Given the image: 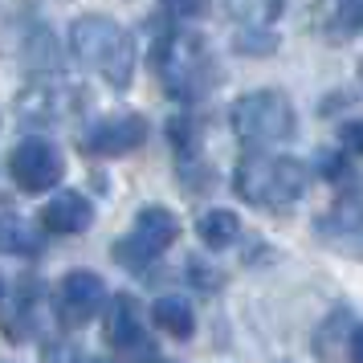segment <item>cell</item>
<instances>
[{"mask_svg":"<svg viewBox=\"0 0 363 363\" xmlns=\"http://www.w3.org/2000/svg\"><path fill=\"white\" fill-rule=\"evenodd\" d=\"M233 131L245 147H278L294 135V106L281 90H249L233 102Z\"/></svg>","mask_w":363,"mask_h":363,"instance_id":"obj_4","label":"cell"},{"mask_svg":"<svg viewBox=\"0 0 363 363\" xmlns=\"http://www.w3.org/2000/svg\"><path fill=\"white\" fill-rule=\"evenodd\" d=\"M90 220H94V204L82 192H57L41 208V229L50 233H86Z\"/></svg>","mask_w":363,"mask_h":363,"instance_id":"obj_9","label":"cell"},{"mask_svg":"<svg viewBox=\"0 0 363 363\" xmlns=\"http://www.w3.org/2000/svg\"><path fill=\"white\" fill-rule=\"evenodd\" d=\"M335 25L343 33L363 29V0H335Z\"/></svg>","mask_w":363,"mask_h":363,"instance_id":"obj_16","label":"cell"},{"mask_svg":"<svg viewBox=\"0 0 363 363\" xmlns=\"http://www.w3.org/2000/svg\"><path fill=\"white\" fill-rule=\"evenodd\" d=\"M339 147H343V155H363V123H343L339 127Z\"/></svg>","mask_w":363,"mask_h":363,"instance_id":"obj_18","label":"cell"},{"mask_svg":"<svg viewBox=\"0 0 363 363\" xmlns=\"http://www.w3.org/2000/svg\"><path fill=\"white\" fill-rule=\"evenodd\" d=\"M45 363H78V347H62V343H45Z\"/></svg>","mask_w":363,"mask_h":363,"instance_id":"obj_20","label":"cell"},{"mask_svg":"<svg viewBox=\"0 0 363 363\" xmlns=\"http://www.w3.org/2000/svg\"><path fill=\"white\" fill-rule=\"evenodd\" d=\"M69 86L66 82H41L33 90H25L21 94V115L33 118V123H45V118H66L74 111V99H66Z\"/></svg>","mask_w":363,"mask_h":363,"instance_id":"obj_10","label":"cell"},{"mask_svg":"<svg viewBox=\"0 0 363 363\" xmlns=\"http://www.w3.org/2000/svg\"><path fill=\"white\" fill-rule=\"evenodd\" d=\"M0 298H4V281H0Z\"/></svg>","mask_w":363,"mask_h":363,"instance_id":"obj_23","label":"cell"},{"mask_svg":"<svg viewBox=\"0 0 363 363\" xmlns=\"http://www.w3.org/2000/svg\"><path fill=\"white\" fill-rule=\"evenodd\" d=\"M151 66H155V78L176 102H196L204 99L216 86L220 69H216V57L208 50V41L188 29H167L155 50H151Z\"/></svg>","mask_w":363,"mask_h":363,"instance_id":"obj_1","label":"cell"},{"mask_svg":"<svg viewBox=\"0 0 363 363\" xmlns=\"http://www.w3.org/2000/svg\"><path fill=\"white\" fill-rule=\"evenodd\" d=\"M347 160H351V155H343V151H330V155L323 151V155H318V172H323L327 180H343L347 172H351Z\"/></svg>","mask_w":363,"mask_h":363,"instance_id":"obj_19","label":"cell"},{"mask_svg":"<svg viewBox=\"0 0 363 363\" xmlns=\"http://www.w3.org/2000/svg\"><path fill=\"white\" fill-rule=\"evenodd\" d=\"M176 237H180V216L164 204H147L135 216V229L115 241V262L127 269H147L167 245H176Z\"/></svg>","mask_w":363,"mask_h":363,"instance_id":"obj_5","label":"cell"},{"mask_svg":"<svg viewBox=\"0 0 363 363\" xmlns=\"http://www.w3.org/2000/svg\"><path fill=\"white\" fill-rule=\"evenodd\" d=\"M351 355H355V363H363V327H355V335H351Z\"/></svg>","mask_w":363,"mask_h":363,"instance_id":"obj_21","label":"cell"},{"mask_svg":"<svg viewBox=\"0 0 363 363\" xmlns=\"http://www.w3.org/2000/svg\"><path fill=\"white\" fill-rule=\"evenodd\" d=\"M106 339L118 351H131V347H143V327H139V306H135L131 294H118L115 306H111V318H106Z\"/></svg>","mask_w":363,"mask_h":363,"instance_id":"obj_11","label":"cell"},{"mask_svg":"<svg viewBox=\"0 0 363 363\" xmlns=\"http://www.w3.org/2000/svg\"><path fill=\"white\" fill-rule=\"evenodd\" d=\"M151 318H155V327L167 330L172 339H188V335H192V302L180 298V294H164L151 306Z\"/></svg>","mask_w":363,"mask_h":363,"instance_id":"obj_13","label":"cell"},{"mask_svg":"<svg viewBox=\"0 0 363 363\" xmlns=\"http://www.w3.org/2000/svg\"><path fill=\"white\" fill-rule=\"evenodd\" d=\"M9 176L25 192H50L53 184L66 176V164H62V151L53 147V143H45V139H25L9 155Z\"/></svg>","mask_w":363,"mask_h":363,"instance_id":"obj_6","label":"cell"},{"mask_svg":"<svg viewBox=\"0 0 363 363\" xmlns=\"http://www.w3.org/2000/svg\"><path fill=\"white\" fill-rule=\"evenodd\" d=\"M286 0H225V13H229L241 29H265L269 21L281 17Z\"/></svg>","mask_w":363,"mask_h":363,"instance_id":"obj_15","label":"cell"},{"mask_svg":"<svg viewBox=\"0 0 363 363\" xmlns=\"http://www.w3.org/2000/svg\"><path fill=\"white\" fill-rule=\"evenodd\" d=\"M0 253L33 257V253H41V237H37V229L29 225V220L4 213V216H0Z\"/></svg>","mask_w":363,"mask_h":363,"instance_id":"obj_14","label":"cell"},{"mask_svg":"<svg viewBox=\"0 0 363 363\" xmlns=\"http://www.w3.org/2000/svg\"><path fill=\"white\" fill-rule=\"evenodd\" d=\"M106 302V286H102L99 274L90 269H69L66 278L57 281V294H53V306H57V318L66 327H82L94 314L102 311Z\"/></svg>","mask_w":363,"mask_h":363,"instance_id":"obj_7","label":"cell"},{"mask_svg":"<svg viewBox=\"0 0 363 363\" xmlns=\"http://www.w3.org/2000/svg\"><path fill=\"white\" fill-rule=\"evenodd\" d=\"M167 13H176V17L184 21H200V17H208V0H160Z\"/></svg>","mask_w":363,"mask_h":363,"instance_id":"obj_17","label":"cell"},{"mask_svg":"<svg viewBox=\"0 0 363 363\" xmlns=\"http://www.w3.org/2000/svg\"><path fill=\"white\" fill-rule=\"evenodd\" d=\"M143 139H147L143 115H106L82 135V151L86 155H127V151L143 147Z\"/></svg>","mask_w":363,"mask_h":363,"instance_id":"obj_8","label":"cell"},{"mask_svg":"<svg viewBox=\"0 0 363 363\" xmlns=\"http://www.w3.org/2000/svg\"><path fill=\"white\" fill-rule=\"evenodd\" d=\"M200 241L208 249H229L237 237H241V216L229 213V208H208V213L196 220Z\"/></svg>","mask_w":363,"mask_h":363,"instance_id":"obj_12","label":"cell"},{"mask_svg":"<svg viewBox=\"0 0 363 363\" xmlns=\"http://www.w3.org/2000/svg\"><path fill=\"white\" fill-rule=\"evenodd\" d=\"M90 363H111V359H90Z\"/></svg>","mask_w":363,"mask_h":363,"instance_id":"obj_22","label":"cell"},{"mask_svg":"<svg viewBox=\"0 0 363 363\" xmlns=\"http://www.w3.org/2000/svg\"><path fill=\"white\" fill-rule=\"evenodd\" d=\"M160 363H167V359H160Z\"/></svg>","mask_w":363,"mask_h":363,"instance_id":"obj_24","label":"cell"},{"mask_svg":"<svg viewBox=\"0 0 363 363\" xmlns=\"http://www.w3.org/2000/svg\"><path fill=\"white\" fill-rule=\"evenodd\" d=\"M233 188L245 204L257 208H290L311 188V167L290 155H249L237 164Z\"/></svg>","mask_w":363,"mask_h":363,"instance_id":"obj_3","label":"cell"},{"mask_svg":"<svg viewBox=\"0 0 363 363\" xmlns=\"http://www.w3.org/2000/svg\"><path fill=\"white\" fill-rule=\"evenodd\" d=\"M69 45L90 69H99L115 90H127L135 78V41L118 21L86 13L69 25Z\"/></svg>","mask_w":363,"mask_h":363,"instance_id":"obj_2","label":"cell"}]
</instances>
